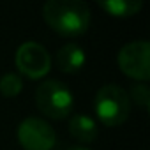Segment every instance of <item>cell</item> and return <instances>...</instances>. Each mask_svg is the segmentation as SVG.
<instances>
[{
  "label": "cell",
  "instance_id": "obj_1",
  "mask_svg": "<svg viewBox=\"0 0 150 150\" xmlns=\"http://www.w3.org/2000/svg\"><path fill=\"white\" fill-rule=\"evenodd\" d=\"M44 21L60 35L76 37L90 27V7L83 0H48L42 6Z\"/></svg>",
  "mask_w": 150,
  "mask_h": 150
},
{
  "label": "cell",
  "instance_id": "obj_2",
  "mask_svg": "<svg viewBox=\"0 0 150 150\" xmlns=\"http://www.w3.org/2000/svg\"><path fill=\"white\" fill-rule=\"evenodd\" d=\"M94 110L97 118L108 127L124 124L131 113V101L125 88H122L118 83L103 85L94 97Z\"/></svg>",
  "mask_w": 150,
  "mask_h": 150
},
{
  "label": "cell",
  "instance_id": "obj_3",
  "mask_svg": "<svg viewBox=\"0 0 150 150\" xmlns=\"http://www.w3.org/2000/svg\"><path fill=\"white\" fill-rule=\"evenodd\" d=\"M37 110L53 120H62L71 115L74 108V97L69 87L60 80H44L35 88Z\"/></svg>",
  "mask_w": 150,
  "mask_h": 150
},
{
  "label": "cell",
  "instance_id": "obj_4",
  "mask_svg": "<svg viewBox=\"0 0 150 150\" xmlns=\"http://www.w3.org/2000/svg\"><path fill=\"white\" fill-rule=\"evenodd\" d=\"M117 62L124 74L145 83L150 78V42L138 39L124 44L117 55Z\"/></svg>",
  "mask_w": 150,
  "mask_h": 150
},
{
  "label": "cell",
  "instance_id": "obj_5",
  "mask_svg": "<svg viewBox=\"0 0 150 150\" xmlns=\"http://www.w3.org/2000/svg\"><path fill=\"white\" fill-rule=\"evenodd\" d=\"M14 62L18 71L30 80H39L46 76L51 69V57L48 50L35 41H27L20 44L14 55Z\"/></svg>",
  "mask_w": 150,
  "mask_h": 150
},
{
  "label": "cell",
  "instance_id": "obj_6",
  "mask_svg": "<svg viewBox=\"0 0 150 150\" xmlns=\"http://www.w3.org/2000/svg\"><path fill=\"white\" fill-rule=\"evenodd\" d=\"M18 141L25 150H51L57 143L55 129L39 117H27L18 125Z\"/></svg>",
  "mask_w": 150,
  "mask_h": 150
},
{
  "label": "cell",
  "instance_id": "obj_7",
  "mask_svg": "<svg viewBox=\"0 0 150 150\" xmlns=\"http://www.w3.org/2000/svg\"><path fill=\"white\" fill-rule=\"evenodd\" d=\"M85 50L74 42H67L57 51V65L62 72L67 74L80 72L85 65Z\"/></svg>",
  "mask_w": 150,
  "mask_h": 150
},
{
  "label": "cell",
  "instance_id": "obj_8",
  "mask_svg": "<svg viewBox=\"0 0 150 150\" xmlns=\"http://www.w3.org/2000/svg\"><path fill=\"white\" fill-rule=\"evenodd\" d=\"M69 132L80 143H92L97 138L99 129L92 117H88L85 113H76L69 120Z\"/></svg>",
  "mask_w": 150,
  "mask_h": 150
},
{
  "label": "cell",
  "instance_id": "obj_9",
  "mask_svg": "<svg viewBox=\"0 0 150 150\" xmlns=\"http://www.w3.org/2000/svg\"><path fill=\"white\" fill-rule=\"evenodd\" d=\"M97 4L115 18H129L141 11V0H97Z\"/></svg>",
  "mask_w": 150,
  "mask_h": 150
},
{
  "label": "cell",
  "instance_id": "obj_10",
  "mask_svg": "<svg viewBox=\"0 0 150 150\" xmlns=\"http://www.w3.org/2000/svg\"><path fill=\"white\" fill-rule=\"evenodd\" d=\"M23 88V80L16 72H6L0 78V94L4 97H16Z\"/></svg>",
  "mask_w": 150,
  "mask_h": 150
},
{
  "label": "cell",
  "instance_id": "obj_11",
  "mask_svg": "<svg viewBox=\"0 0 150 150\" xmlns=\"http://www.w3.org/2000/svg\"><path fill=\"white\" fill-rule=\"evenodd\" d=\"M127 96H129V101L136 103V106H139L141 110H148V106H150V88H148L146 83H143V81L134 83Z\"/></svg>",
  "mask_w": 150,
  "mask_h": 150
},
{
  "label": "cell",
  "instance_id": "obj_12",
  "mask_svg": "<svg viewBox=\"0 0 150 150\" xmlns=\"http://www.w3.org/2000/svg\"><path fill=\"white\" fill-rule=\"evenodd\" d=\"M65 150H90L87 146H81V145H72V146H67Z\"/></svg>",
  "mask_w": 150,
  "mask_h": 150
}]
</instances>
